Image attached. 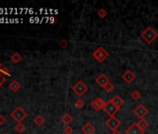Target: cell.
Listing matches in <instances>:
<instances>
[{"instance_id":"obj_9","label":"cell","mask_w":158,"mask_h":134,"mask_svg":"<svg viewBox=\"0 0 158 134\" xmlns=\"http://www.w3.org/2000/svg\"><path fill=\"white\" fill-rule=\"evenodd\" d=\"M126 134H144V131L141 129L137 123H132L129 127H128L126 131Z\"/></svg>"},{"instance_id":"obj_13","label":"cell","mask_w":158,"mask_h":134,"mask_svg":"<svg viewBox=\"0 0 158 134\" xmlns=\"http://www.w3.org/2000/svg\"><path fill=\"white\" fill-rule=\"evenodd\" d=\"M110 102L111 103H113L115 106H117L118 108H121L122 106H123V104H124V100L120 97V96H118V95H115L114 97L113 98V99H111L110 100Z\"/></svg>"},{"instance_id":"obj_16","label":"cell","mask_w":158,"mask_h":134,"mask_svg":"<svg viewBox=\"0 0 158 134\" xmlns=\"http://www.w3.org/2000/svg\"><path fill=\"white\" fill-rule=\"evenodd\" d=\"M10 60H11L12 62H13V64H17L22 60V57L19 52H14L13 54H12V56L10 57Z\"/></svg>"},{"instance_id":"obj_31","label":"cell","mask_w":158,"mask_h":134,"mask_svg":"<svg viewBox=\"0 0 158 134\" xmlns=\"http://www.w3.org/2000/svg\"><path fill=\"white\" fill-rule=\"evenodd\" d=\"M2 66H3V65H2L1 64H0V69H1V68H2Z\"/></svg>"},{"instance_id":"obj_28","label":"cell","mask_w":158,"mask_h":134,"mask_svg":"<svg viewBox=\"0 0 158 134\" xmlns=\"http://www.w3.org/2000/svg\"><path fill=\"white\" fill-rule=\"evenodd\" d=\"M6 121H7L6 116H3V115H0V125L5 124V123H6Z\"/></svg>"},{"instance_id":"obj_17","label":"cell","mask_w":158,"mask_h":134,"mask_svg":"<svg viewBox=\"0 0 158 134\" xmlns=\"http://www.w3.org/2000/svg\"><path fill=\"white\" fill-rule=\"evenodd\" d=\"M137 124H138V126H139V127H140L141 129H142L143 131H146V129H148V127H149V122H148V121H147L146 119H144V118L140 119V121H139V122L137 123Z\"/></svg>"},{"instance_id":"obj_23","label":"cell","mask_w":158,"mask_h":134,"mask_svg":"<svg viewBox=\"0 0 158 134\" xmlns=\"http://www.w3.org/2000/svg\"><path fill=\"white\" fill-rule=\"evenodd\" d=\"M74 105H76V107L78 109H82L85 106V102L82 99H78L76 102V103H74Z\"/></svg>"},{"instance_id":"obj_5","label":"cell","mask_w":158,"mask_h":134,"mask_svg":"<svg viewBox=\"0 0 158 134\" xmlns=\"http://www.w3.org/2000/svg\"><path fill=\"white\" fill-rule=\"evenodd\" d=\"M121 124H122L121 121H120L116 116H111L105 122L106 127H108V129H111L112 131H117V129L121 126Z\"/></svg>"},{"instance_id":"obj_27","label":"cell","mask_w":158,"mask_h":134,"mask_svg":"<svg viewBox=\"0 0 158 134\" xmlns=\"http://www.w3.org/2000/svg\"><path fill=\"white\" fill-rule=\"evenodd\" d=\"M48 22H49V23H50V24H55V23L58 22L57 17H55V16H52V17H50V18L48 19Z\"/></svg>"},{"instance_id":"obj_8","label":"cell","mask_w":158,"mask_h":134,"mask_svg":"<svg viewBox=\"0 0 158 134\" xmlns=\"http://www.w3.org/2000/svg\"><path fill=\"white\" fill-rule=\"evenodd\" d=\"M134 114L138 116L140 119H142L144 118L145 116L148 115V109L145 107L143 104H139V105L134 109Z\"/></svg>"},{"instance_id":"obj_1","label":"cell","mask_w":158,"mask_h":134,"mask_svg":"<svg viewBox=\"0 0 158 134\" xmlns=\"http://www.w3.org/2000/svg\"><path fill=\"white\" fill-rule=\"evenodd\" d=\"M140 36L148 45H151L158 37V34H157V32L153 30L152 27H147L142 33H141Z\"/></svg>"},{"instance_id":"obj_29","label":"cell","mask_w":158,"mask_h":134,"mask_svg":"<svg viewBox=\"0 0 158 134\" xmlns=\"http://www.w3.org/2000/svg\"><path fill=\"white\" fill-rule=\"evenodd\" d=\"M5 82H6V77H4V75H2L1 74H0V88H1V86Z\"/></svg>"},{"instance_id":"obj_12","label":"cell","mask_w":158,"mask_h":134,"mask_svg":"<svg viewBox=\"0 0 158 134\" xmlns=\"http://www.w3.org/2000/svg\"><path fill=\"white\" fill-rule=\"evenodd\" d=\"M82 131L84 132L85 134H93L95 132V127L91 123L88 122V123H86L84 126H83Z\"/></svg>"},{"instance_id":"obj_21","label":"cell","mask_w":158,"mask_h":134,"mask_svg":"<svg viewBox=\"0 0 158 134\" xmlns=\"http://www.w3.org/2000/svg\"><path fill=\"white\" fill-rule=\"evenodd\" d=\"M98 15H99V18L103 19V18H105V17L108 15V11L105 10V8H99V10H98Z\"/></svg>"},{"instance_id":"obj_10","label":"cell","mask_w":158,"mask_h":134,"mask_svg":"<svg viewBox=\"0 0 158 134\" xmlns=\"http://www.w3.org/2000/svg\"><path fill=\"white\" fill-rule=\"evenodd\" d=\"M95 81H96V83L99 87H101V88L104 89L105 86L110 83V79L108 78V77L107 75H105L104 74H101L96 79H95Z\"/></svg>"},{"instance_id":"obj_26","label":"cell","mask_w":158,"mask_h":134,"mask_svg":"<svg viewBox=\"0 0 158 134\" xmlns=\"http://www.w3.org/2000/svg\"><path fill=\"white\" fill-rule=\"evenodd\" d=\"M63 132H64V134H73L74 129L72 127H70V126H66L63 129Z\"/></svg>"},{"instance_id":"obj_7","label":"cell","mask_w":158,"mask_h":134,"mask_svg":"<svg viewBox=\"0 0 158 134\" xmlns=\"http://www.w3.org/2000/svg\"><path fill=\"white\" fill-rule=\"evenodd\" d=\"M106 105V103L101 98H95L92 102H91V106L96 111L103 110Z\"/></svg>"},{"instance_id":"obj_20","label":"cell","mask_w":158,"mask_h":134,"mask_svg":"<svg viewBox=\"0 0 158 134\" xmlns=\"http://www.w3.org/2000/svg\"><path fill=\"white\" fill-rule=\"evenodd\" d=\"M130 97L133 100H135V102H137V100H140V98H141V94L140 93L139 90H134L132 92V93L130 94Z\"/></svg>"},{"instance_id":"obj_2","label":"cell","mask_w":158,"mask_h":134,"mask_svg":"<svg viewBox=\"0 0 158 134\" xmlns=\"http://www.w3.org/2000/svg\"><path fill=\"white\" fill-rule=\"evenodd\" d=\"M10 116L13 118L16 122L17 123H22L23 119L26 118L27 116V113L23 110V109L22 107H16L13 111H12V113L10 114Z\"/></svg>"},{"instance_id":"obj_14","label":"cell","mask_w":158,"mask_h":134,"mask_svg":"<svg viewBox=\"0 0 158 134\" xmlns=\"http://www.w3.org/2000/svg\"><path fill=\"white\" fill-rule=\"evenodd\" d=\"M73 120H74L73 116L70 114H68V113H65V114L61 116V122L65 124L66 126H69L71 123L73 122Z\"/></svg>"},{"instance_id":"obj_25","label":"cell","mask_w":158,"mask_h":134,"mask_svg":"<svg viewBox=\"0 0 158 134\" xmlns=\"http://www.w3.org/2000/svg\"><path fill=\"white\" fill-rule=\"evenodd\" d=\"M104 90H105V91L106 92H108V93H110V92H112L114 90V86L112 84L111 82L108 84V85H106L105 86V88H104Z\"/></svg>"},{"instance_id":"obj_15","label":"cell","mask_w":158,"mask_h":134,"mask_svg":"<svg viewBox=\"0 0 158 134\" xmlns=\"http://www.w3.org/2000/svg\"><path fill=\"white\" fill-rule=\"evenodd\" d=\"M9 88L12 92H17L20 90V84L17 80H13L10 84Z\"/></svg>"},{"instance_id":"obj_22","label":"cell","mask_w":158,"mask_h":134,"mask_svg":"<svg viewBox=\"0 0 158 134\" xmlns=\"http://www.w3.org/2000/svg\"><path fill=\"white\" fill-rule=\"evenodd\" d=\"M0 74L4 75V77H10V70L7 69V67H6V66H2V68L0 69Z\"/></svg>"},{"instance_id":"obj_11","label":"cell","mask_w":158,"mask_h":134,"mask_svg":"<svg viewBox=\"0 0 158 134\" xmlns=\"http://www.w3.org/2000/svg\"><path fill=\"white\" fill-rule=\"evenodd\" d=\"M135 78H136V75L133 73L131 70H127L126 72L122 75V79L127 84H130L132 81H134Z\"/></svg>"},{"instance_id":"obj_18","label":"cell","mask_w":158,"mask_h":134,"mask_svg":"<svg viewBox=\"0 0 158 134\" xmlns=\"http://www.w3.org/2000/svg\"><path fill=\"white\" fill-rule=\"evenodd\" d=\"M45 118L41 116V115H38L35 116V118L34 119V122L36 126H38V127H40V126H42L44 123H45Z\"/></svg>"},{"instance_id":"obj_6","label":"cell","mask_w":158,"mask_h":134,"mask_svg":"<svg viewBox=\"0 0 158 134\" xmlns=\"http://www.w3.org/2000/svg\"><path fill=\"white\" fill-rule=\"evenodd\" d=\"M119 110H120V108H118L117 106H115L113 103L110 102V100L106 103V105H105L104 109H103V111H104L110 117L111 116H115V114Z\"/></svg>"},{"instance_id":"obj_24","label":"cell","mask_w":158,"mask_h":134,"mask_svg":"<svg viewBox=\"0 0 158 134\" xmlns=\"http://www.w3.org/2000/svg\"><path fill=\"white\" fill-rule=\"evenodd\" d=\"M59 46L61 48V49H67L68 48V46H69V43H68V41L67 40H65V39H61L60 42H59Z\"/></svg>"},{"instance_id":"obj_32","label":"cell","mask_w":158,"mask_h":134,"mask_svg":"<svg viewBox=\"0 0 158 134\" xmlns=\"http://www.w3.org/2000/svg\"><path fill=\"white\" fill-rule=\"evenodd\" d=\"M2 134H5V133H2Z\"/></svg>"},{"instance_id":"obj_3","label":"cell","mask_w":158,"mask_h":134,"mask_svg":"<svg viewBox=\"0 0 158 134\" xmlns=\"http://www.w3.org/2000/svg\"><path fill=\"white\" fill-rule=\"evenodd\" d=\"M92 56H93V58H94L95 60H96L98 62H99V64H101V62H103L108 57H109V52H108L104 48L99 47V48L93 52Z\"/></svg>"},{"instance_id":"obj_19","label":"cell","mask_w":158,"mask_h":134,"mask_svg":"<svg viewBox=\"0 0 158 134\" xmlns=\"http://www.w3.org/2000/svg\"><path fill=\"white\" fill-rule=\"evenodd\" d=\"M25 129H26V127L22 123H17V125L15 126V131H17L18 133H23L24 131H25Z\"/></svg>"},{"instance_id":"obj_30","label":"cell","mask_w":158,"mask_h":134,"mask_svg":"<svg viewBox=\"0 0 158 134\" xmlns=\"http://www.w3.org/2000/svg\"><path fill=\"white\" fill-rule=\"evenodd\" d=\"M112 134H122V133L120 132L119 131H113V132H112Z\"/></svg>"},{"instance_id":"obj_4","label":"cell","mask_w":158,"mask_h":134,"mask_svg":"<svg viewBox=\"0 0 158 134\" xmlns=\"http://www.w3.org/2000/svg\"><path fill=\"white\" fill-rule=\"evenodd\" d=\"M72 90L78 96V97H82L83 95L86 94V92H88L89 88L84 82L79 80L76 85H74L72 87Z\"/></svg>"}]
</instances>
